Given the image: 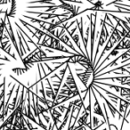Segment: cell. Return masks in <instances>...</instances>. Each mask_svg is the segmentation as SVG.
Listing matches in <instances>:
<instances>
[{
    "mask_svg": "<svg viewBox=\"0 0 130 130\" xmlns=\"http://www.w3.org/2000/svg\"><path fill=\"white\" fill-rule=\"evenodd\" d=\"M114 50H129L130 49V39L129 38H122V39L117 44L115 47H114Z\"/></svg>",
    "mask_w": 130,
    "mask_h": 130,
    "instance_id": "2",
    "label": "cell"
},
{
    "mask_svg": "<svg viewBox=\"0 0 130 130\" xmlns=\"http://www.w3.org/2000/svg\"><path fill=\"white\" fill-rule=\"evenodd\" d=\"M119 51H117V50H114V49H112V50H111V52H110V54H108V55L110 56V58H111L112 56H117L118 54H119Z\"/></svg>",
    "mask_w": 130,
    "mask_h": 130,
    "instance_id": "7",
    "label": "cell"
},
{
    "mask_svg": "<svg viewBox=\"0 0 130 130\" xmlns=\"http://www.w3.org/2000/svg\"><path fill=\"white\" fill-rule=\"evenodd\" d=\"M5 27H6V19H0V44L3 42V36H4Z\"/></svg>",
    "mask_w": 130,
    "mask_h": 130,
    "instance_id": "5",
    "label": "cell"
},
{
    "mask_svg": "<svg viewBox=\"0 0 130 130\" xmlns=\"http://www.w3.org/2000/svg\"><path fill=\"white\" fill-rule=\"evenodd\" d=\"M42 116H43V118L45 119V120L46 121V123H50V118L48 117V116L46 115V114H42Z\"/></svg>",
    "mask_w": 130,
    "mask_h": 130,
    "instance_id": "8",
    "label": "cell"
},
{
    "mask_svg": "<svg viewBox=\"0 0 130 130\" xmlns=\"http://www.w3.org/2000/svg\"><path fill=\"white\" fill-rule=\"evenodd\" d=\"M87 19L90 21V38H91V52H90V60L94 64V41H95V30H96V18L97 13H91L90 14L87 15Z\"/></svg>",
    "mask_w": 130,
    "mask_h": 130,
    "instance_id": "1",
    "label": "cell"
},
{
    "mask_svg": "<svg viewBox=\"0 0 130 130\" xmlns=\"http://www.w3.org/2000/svg\"><path fill=\"white\" fill-rule=\"evenodd\" d=\"M49 112H50L51 117H52V119H53V124H54V127H56V129H57L58 126H58V124H59V123H61L60 118L62 116V114L60 113L56 108L49 110Z\"/></svg>",
    "mask_w": 130,
    "mask_h": 130,
    "instance_id": "3",
    "label": "cell"
},
{
    "mask_svg": "<svg viewBox=\"0 0 130 130\" xmlns=\"http://www.w3.org/2000/svg\"><path fill=\"white\" fill-rule=\"evenodd\" d=\"M94 100H95V102H94V107H93V112H94V114H97V115L103 117V121H105V122H106V119H105V116H104V114H103V110H102L101 105H100L99 100H98L96 97L94 98Z\"/></svg>",
    "mask_w": 130,
    "mask_h": 130,
    "instance_id": "4",
    "label": "cell"
},
{
    "mask_svg": "<svg viewBox=\"0 0 130 130\" xmlns=\"http://www.w3.org/2000/svg\"><path fill=\"white\" fill-rule=\"evenodd\" d=\"M56 109H57V110L60 112V113H63L64 111H66V110H67V106H65L64 104H61L59 105V106L56 107Z\"/></svg>",
    "mask_w": 130,
    "mask_h": 130,
    "instance_id": "6",
    "label": "cell"
}]
</instances>
